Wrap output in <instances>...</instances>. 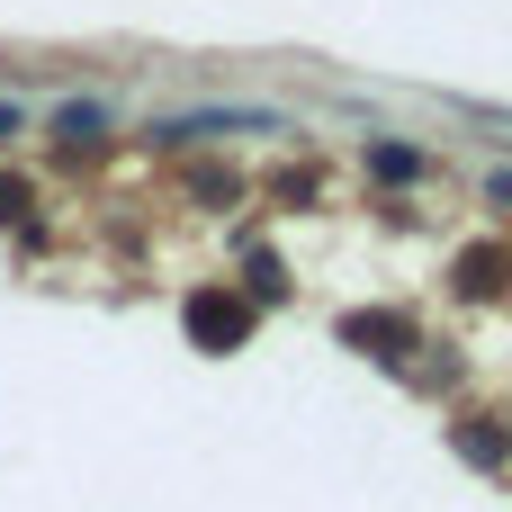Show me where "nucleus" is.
I'll use <instances>...</instances> for the list:
<instances>
[{"label": "nucleus", "mask_w": 512, "mask_h": 512, "mask_svg": "<svg viewBox=\"0 0 512 512\" xmlns=\"http://www.w3.org/2000/svg\"><path fill=\"white\" fill-rule=\"evenodd\" d=\"M486 198H504V207H512V171H504V162L486 171Z\"/></svg>", "instance_id": "5"}, {"label": "nucleus", "mask_w": 512, "mask_h": 512, "mask_svg": "<svg viewBox=\"0 0 512 512\" xmlns=\"http://www.w3.org/2000/svg\"><path fill=\"white\" fill-rule=\"evenodd\" d=\"M9 135H27V108H18V99H0V144H9Z\"/></svg>", "instance_id": "4"}, {"label": "nucleus", "mask_w": 512, "mask_h": 512, "mask_svg": "<svg viewBox=\"0 0 512 512\" xmlns=\"http://www.w3.org/2000/svg\"><path fill=\"white\" fill-rule=\"evenodd\" d=\"M207 135H288L279 108H180L153 117V144H207Z\"/></svg>", "instance_id": "1"}, {"label": "nucleus", "mask_w": 512, "mask_h": 512, "mask_svg": "<svg viewBox=\"0 0 512 512\" xmlns=\"http://www.w3.org/2000/svg\"><path fill=\"white\" fill-rule=\"evenodd\" d=\"M54 135H63L72 153L99 144V135H108V99H63V108H54Z\"/></svg>", "instance_id": "2"}, {"label": "nucleus", "mask_w": 512, "mask_h": 512, "mask_svg": "<svg viewBox=\"0 0 512 512\" xmlns=\"http://www.w3.org/2000/svg\"><path fill=\"white\" fill-rule=\"evenodd\" d=\"M369 171H378V180H414L423 153H405V144H369Z\"/></svg>", "instance_id": "3"}]
</instances>
